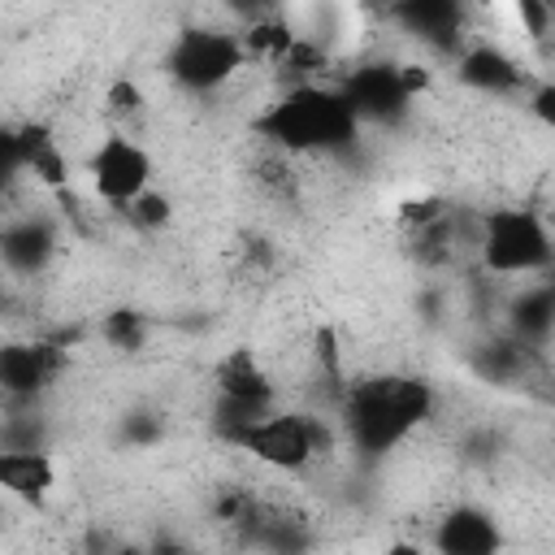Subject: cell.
<instances>
[{
  "mask_svg": "<svg viewBox=\"0 0 555 555\" xmlns=\"http://www.w3.org/2000/svg\"><path fill=\"white\" fill-rule=\"evenodd\" d=\"M338 403V434L360 460H386L399 451L438 408V395L429 382L412 373H373V377H347Z\"/></svg>",
  "mask_w": 555,
  "mask_h": 555,
  "instance_id": "obj_1",
  "label": "cell"
},
{
  "mask_svg": "<svg viewBox=\"0 0 555 555\" xmlns=\"http://www.w3.org/2000/svg\"><path fill=\"white\" fill-rule=\"evenodd\" d=\"M256 130L269 147L286 156H338L360 139V117L330 82H291L264 113Z\"/></svg>",
  "mask_w": 555,
  "mask_h": 555,
  "instance_id": "obj_2",
  "label": "cell"
},
{
  "mask_svg": "<svg viewBox=\"0 0 555 555\" xmlns=\"http://www.w3.org/2000/svg\"><path fill=\"white\" fill-rule=\"evenodd\" d=\"M230 447L247 451L256 464L273 473H308L317 460L334 455V429L317 412H291V408H264L251 421L234 425L225 434Z\"/></svg>",
  "mask_w": 555,
  "mask_h": 555,
  "instance_id": "obj_3",
  "label": "cell"
},
{
  "mask_svg": "<svg viewBox=\"0 0 555 555\" xmlns=\"http://www.w3.org/2000/svg\"><path fill=\"white\" fill-rule=\"evenodd\" d=\"M551 260H555V243L542 208L503 204L477 217V264L490 278H520V282L546 278Z\"/></svg>",
  "mask_w": 555,
  "mask_h": 555,
  "instance_id": "obj_4",
  "label": "cell"
},
{
  "mask_svg": "<svg viewBox=\"0 0 555 555\" xmlns=\"http://www.w3.org/2000/svg\"><path fill=\"white\" fill-rule=\"evenodd\" d=\"M247 48L234 30L221 26H186L173 35L169 56H165V74L191 91V95H208L221 91L225 82H234L247 69Z\"/></svg>",
  "mask_w": 555,
  "mask_h": 555,
  "instance_id": "obj_5",
  "label": "cell"
},
{
  "mask_svg": "<svg viewBox=\"0 0 555 555\" xmlns=\"http://www.w3.org/2000/svg\"><path fill=\"white\" fill-rule=\"evenodd\" d=\"M87 173H91V186L100 199H108L113 208L130 204L143 186H152V152L143 143H134L130 134H104L87 160Z\"/></svg>",
  "mask_w": 555,
  "mask_h": 555,
  "instance_id": "obj_6",
  "label": "cell"
},
{
  "mask_svg": "<svg viewBox=\"0 0 555 555\" xmlns=\"http://www.w3.org/2000/svg\"><path fill=\"white\" fill-rule=\"evenodd\" d=\"M69 356L61 343L26 338V343H0V399L4 403H35L61 373Z\"/></svg>",
  "mask_w": 555,
  "mask_h": 555,
  "instance_id": "obj_7",
  "label": "cell"
},
{
  "mask_svg": "<svg viewBox=\"0 0 555 555\" xmlns=\"http://www.w3.org/2000/svg\"><path fill=\"white\" fill-rule=\"evenodd\" d=\"M334 87L343 91V100L351 104V113L360 117V126H395L412 108L408 91L399 87L395 61H364V65L347 69Z\"/></svg>",
  "mask_w": 555,
  "mask_h": 555,
  "instance_id": "obj_8",
  "label": "cell"
},
{
  "mask_svg": "<svg viewBox=\"0 0 555 555\" xmlns=\"http://www.w3.org/2000/svg\"><path fill=\"white\" fill-rule=\"evenodd\" d=\"M386 17L412 35L421 48L434 52H460L464 48V30H468V4L464 0H390Z\"/></svg>",
  "mask_w": 555,
  "mask_h": 555,
  "instance_id": "obj_9",
  "label": "cell"
},
{
  "mask_svg": "<svg viewBox=\"0 0 555 555\" xmlns=\"http://www.w3.org/2000/svg\"><path fill=\"white\" fill-rule=\"evenodd\" d=\"M429 546H438L447 555H494V551H503V529H499V520L486 507H477V503H451L434 520Z\"/></svg>",
  "mask_w": 555,
  "mask_h": 555,
  "instance_id": "obj_10",
  "label": "cell"
},
{
  "mask_svg": "<svg viewBox=\"0 0 555 555\" xmlns=\"http://www.w3.org/2000/svg\"><path fill=\"white\" fill-rule=\"evenodd\" d=\"M455 78L481 95H516L529 91V74L499 43H464L455 52Z\"/></svg>",
  "mask_w": 555,
  "mask_h": 555,
  "instance_id": "obj_11",
  "label": "cell"
},
{
  "mask_svg": "<svg viewBox=\"0 0 555 555\" xmlns=\"http://www.w3.org/2000/svg\"><path fill=\"white\" fill-rule=\"evenodd\" d=\"M52 251H56V230H52V221L26 212V217H13V221L0 225V264H4L9 273L35 278V273L48 269Z\"/></svg>",
  "mask_w": 555,
  "mask_h": 555,
  "instance_id": "obj_12",
  "label": "cell"
},
{
  "mask_svg": "<svg viewBox=\"0 0 555 555\" xmlns=\"http://www.w3.org/2000/svg\"><path fill=\"white\" fill-rule=\"evenodd\" d=\"M56 486V460L43 447H0V494L39 507Z\"/></svg>",
  "mask_w": 555,
  "mask_h": 555,
  "instance_id": "obj_13",
  "label": "cell"
},
{
  "mask_svg": "<svg viewBox=\"0 0 555 555\" xmlns=\"http://www.w3.org/2000/svg\"><path fill=\"white\" fill-rule=\"evenodd\" d=\"M551 325H555V291H551V282L546 278H525L520 295L507 299V334L542 351L551 343Z\"/></svg>",
  "mask_w": 555,
  "mask_h": 555,
  "instance_id": "obj_14",
  "label": "cell"
},
{
  "mask_svg": "<svg viewBox=\"0 0 555 555\" xmlns=\"http://www.w3.org/2000/svg\"><path fill=\"white\" fill-rule=\"evenodd\" d=\"M100 334H104L108 347H117V351H139V347L147 343V321H143V312H134V308H113V312H104Z\"/></svg>",
  "mask_w": 555,
  "mask_h": 555,
  "instance_id": "obj_15",
  "label": "cell"
},
{
  "mask_svg": "<svg viewBox=\"0 0 555 555\" xmlns=\"http://www.w3.org/2000/svg\"><path fill=\"white\" fill-rule=\"evenodd\" d=\"M121 212H126L139 230H165V225L173 221V204H169V195L156 191V186H143L130 204H121Z\"/></svg>",
  "mask_w": 555,
  "mask_h": 555,
  "instance_id": "obj_16",
  "label": "cell"
},
{
  "mask_svg": "<svg viewBox=\"0 0 555 555\" xmlns=\"http://www.w3.org/2000/svg\"><path fill=\"white\" fill-rule=\"evenodd\" d=\"M143 113V91L130 82V78H113L108 91H104V117L113 121H134Z\"/></svg>",
  "mask_w": 555,
  "mask_h": 555,
  "instance_id": "obj_17",
  "label": "cell"
},
{
  "mask_svg": "<svg viewBox=\"0 0 555 555\" xmlns=\"http://www.w3.org/2000/svg\"><path fill=\"white\" fill-rule=\"evenodd\" d=\"M516 13L525 22L529 39L533 43H546V35H551V0H516Z\"/></svg>",
  "mask_w": 555,
  "mask_h": 555,
  "instance_id": "obj_18",
  "label": "cell"
},
{
  "mask_svg": "<svg viewBox=\"0 0 555 555\" xmlns=\"http://www.w3.org/2000/svg\"><path fill=\"white\" fill-rule=\"evenodd\" d=\"M230 9H238L243 17H260V13H278V0H230Z\"/></svg>",
  "mask_w": 555,
  "mask_h": 555,
  "instance_id": "obj_19",
  "label": "cell"
},
{
  "mask_svg": "<svg viewBox=\"0 0 555 555\" xmlns=\"http://www.w3.org/2000/svg\"><path fill=\"white\" fill-rule=\"evenodd\" d=\"M0 525H4V494H0Z\"/></svg>",
  "mask_w": 555,
  "mask_h": 555,
  "instance_id": "obj_20",
  "label": "cell"
}]
</instances>
